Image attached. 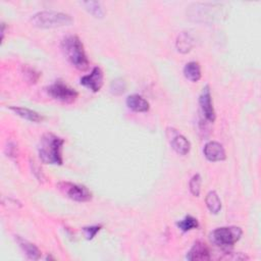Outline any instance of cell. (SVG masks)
Returning <instances> with one entry per match:
<instances>
[{"label":"cell","mask_w":261,"mask_h":261,"mask_svg":"<svg viewBox=\"0 0 261 261\" xmlns=\"http://www.w3.org/2000/svg\"><path fill=\"white\" fill-rule=\"evenodd\" d=\"M64 145V139L54 135L52 133H46L41 137L38 154L40 160L45 164L62 165V148Z\"/></svg>","instance_id":"obj_1"},{"label":"cell","mask_w":261,"mask_h":261,"mask_svg":"<svg viewBox=\"0 0 261 261\" xmlns=\"http://www.w3.org/2000/svg\"><path fill=\"white\" fill-rule=\"evenodd\" d=\"M61 50L68 62L80 70L89 67V59L81 39L75 35H69L61 41Z\"/></svg>","instance_id":"obj_2"},{"label":"cell","mask_w":261,"mask_h":261,"mask_svg":"<svg viewBox=\"0 0 261 261\" xmlns=\"http://www.w3.org/2000/svg\"><path fill=\"white\" fill-rule=\"evenodd\" d=\"M72 17L64 12L53 11V10H44L35 13L31 17V22L38 28L51 29V28H60L64 25H69L72 23Z\"/></svg>","instance_id":"obj_3"},{"label":"cell","mask_w":261,"mask_h":261,"mask_svg":"<svg viewBox=\"0 0 261 261\" xmlns=\"http://www.w3.org/2000/svg\"><path fill=\"white\" fill-rule=\"evenodd\" d=\"M243 230L239 226H221L210 232V241L213 245L222 249L232 247L242 237Z\"/></svg>","instance_id":"obj_4"},{"label":"cell","mask_w":261,"mask_h":261,"mask_svg":"<svg viewBox=\"0 0 261 261\" xmlns=\"http://www.w3.org/2000/svg\"><path fill=\"white\" fill-rule=\"evenodd\" d=\"M46 92L53 99L66 104L73 103L79 96V93L74 89L61 81H56L52 85L46 87Z\"/></svg>","instance_id":"obj_5"},{"label":"cell","mask_w":261,"mask_h":261,"mask_svg":"<svg viewBox=\"0 0 261 261\" xmlns=\"http://www.w3.org/2000/svg\"><path fill=\"white\" fill-rule=\"evenodd\" d=\"M57 188L63 195L75 202H88L92 199V193L82 185L70 181H60L57 184Z\"/></svg>","instance_id":"obj_6"},{"label":"cell","mask_w":261,"mask_h":261,"mask_svg":"<svg viewBox=\"0 0 261 261\" xmlns=\"http://www.w3.org/2000/svg\"><path fill=\"white\" fill-rule=\"evenodd\" d=\"M167 138L170 142L172 149L179 155H186L190 152L191 143L185 136L179 134L175 128L173 127L167 128Z\"/></svg>","instance_id":"obj_7"},{"label":"cell","mask_w":261,"mask_h":261,"mask_svg":"<svg viewBox=\"0 0 261 261\" xmlns=\"http://www.w3.org/2000/svg\"><path fill=\"white\" fill-rule=\"evenodd\" d=\"M199 104H200V108H201L202 114L205 117V119L208 120L209 122H214V120L216 118V114H215V110L213 107L212 96H211L209 86H205L203 88V91L199 97Z\"/></svg>","instance_id":"obj_8"},{"label":"cell","mask_w":261,"mask_h":261,"mask_svg":"<svg viewBox=\"0 0 261 261\" xmlns=\"http://www.w3.org/2000/svg\"><path fill=\"white\" fill-rule=\"evenodd\" d=\"M103 71L99 66H95L89 74H86L80 79L81 85L88 88L92 92H99L103 86Z\"/></svg>","instance_id":"obj_9"},{"label":"cell","mask_w":261,"mask_h":261,"mask_svg":"<svg viewBox=\"0 0 261 261\" xmlns=\"http://www.w3.org/2000/svg\"><path fill=\"white\" fill-rule=\"evenodd\" d=\"M204 156L207 160L215 162V161H222L226 158L225 150L223 146L215 141H210L205 144L203 149Z\"/></svg>","instance_id":"obj_10"},{"label":"cell","mask_w":261,"mask_h":261,"mask_svg":"<svg viewBox=\"0 0 261 261\" xmlns=\"http://www.w3.org/2000/svg\"><path fill=\"white\" fill-rule=\"evenodd\" d=\"M187 259L191 261H207L211 259L208 246L203 242H196L187 254Z\"/></svg>","instance_id":"obj_11"},{"label":"cell","mask_w":261,"mask_h":261,"mask_svg":"<svg viewBox=\"0 0 261 261\" xmlns=\"http://www.w3.org/2000/svg\"><path fill=\"white\" fill-rule=\"evenodd\" d=\"M126 106L135 112H147L150 109L149 102L141 95L133 94L126 98Z\"/></svg>","instance_id":"obj_12"},{"label":"cell","mask_w":261,"mask_h":261,"mask_svg":"<svg viewBox=\"0 0 261 261\" xmlns=\"http://www.w3.org/2000/svg\"><path fill=\"white\" fill-rule=\"evenodd\" d=\"M9 109L11 111H13L17 116L27 119L29 121L32 122H42L44 120V116L42 114H40L39 112L32 110L30 108L27 107H20V106H10Z\"/></svg>","instance_id":"obj_13"},{"label":"cell","mask_w":261,"mask_h":261,"mask_svg":"<svg viewBox=\"0 0 261 261\" xmlns=\"http://www.w3.org/2000/svg\"><path fill=\"white\" fill-rule=\"evenodd\" d=\"M15 240L29 259L38 260L41 258V251L39 250V248L36 245H34L33 243L29 242L28 240H25L19 236H16Z\"/></svg>","instance_id":"obj_14"},{"label":"cell","mask_w":261,"mask_h":261,"mask_svg":"<svg viewBox=\"0 0 261 261\" xmlns=\"http://www.w3.org/2000/svg\"><path fill=\"white\" fill-rule=\"evenodd\" d=\"M175 46H176V49L178 52L184 53V54L188 53L192 50V48L194 46V39L189 33L182 32L178 35V37L176 39Z\"/></svg>","instance_id":"obj_15"},{"label":"cell","mask_w":261,"mask_h":261,"mask_svg":"<svg viewBox=\"0 0 261 261\" xmlns=\"http://www.w3.org/2000/svg\"><path fill=\"white\" fill-rule=\"evenodd\" d=\"M184 75L189 81L196 83L201 79V67L197 61H190L184 67Z\"/></svg>","instance_id":"obj_16"},{"label":"cell","mask_w":261,"mask_h":261,"mask_svg":"<svg viewBox=\"0 0 261 261\" xmlns=\"http://www.w3.org/2000/svg\"><path fill=\"white\" fill-rule=\"evenodd\" d=\"M206 206L213 214H217L221 209V201L215 191H210L205 198Z\"/></svg>","instance_id":"obj_17"},{"label":"cell","mask_w":261,"mask_h":261,"mask_svg":"<svg viewBox=\"0 0 261 261\" xmlns=\"http://www.w3.org/2000/svg\"><path fill=\"white\" fill-rule=\"evenodd\" d=\"M82 4L85 6V9L95 17L101 18L105 14V10L102 4L98 1H85L82 2Z\"/></svg>","instance_id":"obj_18"},{"label":"cell","mask_w":261,"mask_h":261,"mask_svg":"<svg viewBox=\"0 0 261 261\" xmlns=\"http://www.w3.org/2000/svg\"><path fill=\"white\" fill-rule=\"evenodd\" d=\"M176 225L177 227L184 231V232H187V231H190L192 229H195V228H198L199 226V222L197 220V218H195L194 216L192 215H187L185 216L182 219H180L179 221L176 222Z\"/></svg>","instance_id":"obj_19"},{"label":"cell","mask_w":261,"mask_h":261,"mask_svg":"<svg viewBox=\"0 0 261 261\" xmlns=\"http://www.w3.org/2000/svg\"><path fill=\"white\" fill-rule=\"evenodd\" d=\"M22 73H23L25 81L30 84H36L39 81L40 75H41V73L39 71H37L35 68L28 66V65L23 66Z\"/></svg>","instance_id":"obj_20"},{"label":"cell","mask_w":261,"mask_h":261,"mask_svg":"<svg viewBox=\"0 0 261 261\" xmlns=\"http://www.w3.org/2000/svg\"><path fill=\"white\" fill-rule=\"evenodd\" d=\"M125 89H126V85L122 79H115L111 82V85H110L111 94L115 96H119L124 93Z\"/></svg>","instance_id":"obj_21"},{"label":"cell","mask_w":261,"mask_h":261,"mask_svg":"<svg viewBox=\"0 0 261 261\" xmlns=\"http://www.w3.org/2000/svg\"><path fill=\"white\" fill-rule=\"evenodd\" d=\"M201 182H202V178L200 176L199 173L193 175V177L190 180L189 187H190V191L192 193L193 196L195 197H199L200 195V191H201Z\"/></svg>","instance_id":"obj_22"},{"label":"cell","mask_w":261,"mask_h":261,"mask_svg":"<svg viewBox=\"0 0 261 261\" xmlns=\"http://www.w3.org/2000/svg\"><path fill=\"white\" fill-rule=\"evenodd\" d=\"M102 227H103L102 224H95V225L85 226V227H83V231H84L87 240H93L96 237V234L101 230Z\"/></svg>","instance_id":"obj_23"},{"label":"cell","mask_w":261,"mask_h":261,"mask_svg":"<svg viewBox=\"0 0 261 261\" xmlns=\"http://www.w3.org/2000/svg\"><path fill=\"white\" fill-rule=\"evenodd\" d=\"M6 154L9 157L17 156V147L13 142H9L6 147Z\"/></svg>","instance_id":"obj_24"},{"label":"cell","mask_w":261,"mask_h":261,"mask_svg":"<svg viewBox=\"0 0 261 261\" xmlns=\"http://www.w3.org/2000/svg\"><path fill=\"white\" fill-rule=\"evenodd\" d=\"M5 23L4 22H2L1 23V42H3V40H4V34H5Z\"/></svg>","instance_id":"obj_25"}]
</instances>
